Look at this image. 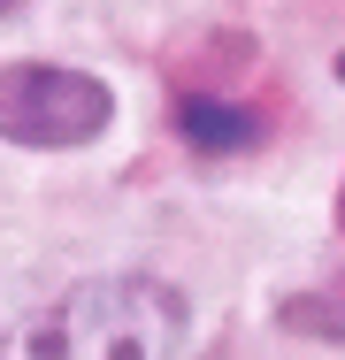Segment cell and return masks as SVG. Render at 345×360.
<instances>
[{
  "label": "cell",
  "mask_w": 345,
  "mask_h": 360,
  "mask_svg": "<svg viewBox=\"0 0 345 360\" xmlns=\"http://www.w3.org/2000/svg\"><path fill=\"white\" fill-rule=\"evenodd\" d=\"M276 322L299 330V338H345V284H330V291H291Z\"/></svg>",
  "instance_id": "obj_4"
},
{
  "label": "cell",
  "mask_w": 345,
  "mask_h": 360,
  "mask_svg": "<svg viewBox=\"0 0 345 360\" xmlns=\"http://www.w3.org/2000/svg\"><path fill=\"white\" fill-rule=\"evenodd\" d=\"M15 8H23V0H0V15H15Z\"/></svg>",
  "instance_id": "obj_5"
},
{
  "label": "cell",
  "mask_w": 345,
  "mask_h": 360,
  "mask_svg": "<svg viewBox=\"0 0 345 360\" xmlns=\"http://www.w3.org/2000/svg\"><path fill=\"white\" fill-rule=\"evenodd\" d=\"M338 84H345V54H338Z\"/></svg>",
  "instance_id": "obj_6"
},
{
  "label": "cell",
  "mask_w": 345,
  "mask_h": 360,
  "mask_svg": "<svg viewBox=\"0 0 345 360\" xmlns=\"http://www.w3.org/2000/svg\"><path fill=\"white\" fill-rule=\"evenodd\" d=\"M177 139L192 146V153H246V146H261V108L184 92L177 100Z\"/></svg>",
  "instance_id": "obj_3"
},
{
  "label": "cell",
  "mask_w": 345,
  "mask_h": 360,
  "mask_svg": "<svg viewBox=\"0 0 345 360\" xmlns=\"http://www.w3.org/2000/svg\"><path fill=\"white\" fill-rule=\"evenodd\" d=\"M115 123V92L69 62H0V139L31 153L92 146Z\"/></svg>",
  "instance_id": "obj_2"
},
{
  "label": "cell",
  "mask_w": 345,
  "mask_h": 360,
  "mask_svg": "<svg viewBox=\"0 0 345 360\" xmlns=\"http://www.w3.org/2000/svg\"><path fill=\"white\" fill-rule=\"evenodd\" d=\"M177 353H184V291L146 269L77 276L8 345V360H177Z\"/></svg>",
  "instance_id": "obj_1"
}]
</instances>
